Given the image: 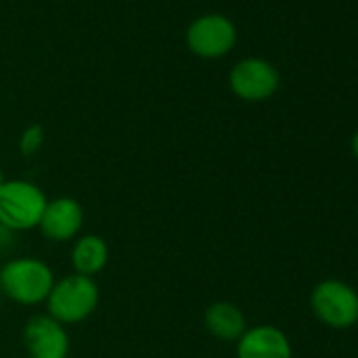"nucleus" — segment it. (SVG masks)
I'll return each instance as SVG.
<instances>
[{"label": "nucleus", "mask_w": 358, "mask_h": 358, "mask_svg": "<svg viewBox=\"0 0 358 358\" xmlns=\"http://www.w3.org/2000/svg\"><path fill=\"white\" fill-rule=\"evenodd\" d=\"M228 87L234 97L249 103H259L276 95L280 74L276 66L264 57H245L230 68Z\"/></svg>", "instance_id": "obj_6"}, {"label": "nucleus", "mask_w": 358, "mask_h": 358, "mask_svg": "<svg viewBox=\"0 0 358 358\" xmlns=\"http://www.w3.org/2000/svg\"><path fill=\"white\" fill-rule=\"evenodd\" d=\"M55 280L53 268L38 257L22 255L0 266V293L17 306L45 303Z\"/></svg>", "instance_id": "obj_1"}, {"label": "nucleus", "mask_w": 358, "mask_h": 358, "mask_svg": "<svg viewBox=\"0 0 358 358\" xmlns=\"http://www.w3.org/2000/svg\"><path fill=\"white\" fill-rule=\"evenodd\" d=\"M49 196L28 179H7L0 186V228L17 234L41 226Z\"/></svg>", "instance_id": "obj_2"}, {"label": "nucleus", "mask_w": 358, "mask_h": 358, "mask_svg": "<svg viewBox=\"0 0 358 358\" xmlns=\"http://www.w3.org/2000/svg\"><path fill=\"white\" fill-rule=\"evenodd\" d=\"M99 306V287L95 278L80 276V274H68L64 278H57L47 301V314L59 320L64 327L80 324L87 318L93 316V312Z\"/></svg>", "instance_id": "obj_3"}, {"label": "nucleus", "mask_w": 358, "mask_h": 358, "mask_svg": "<svg viewBox=\"0 0 358 358\" xmlns=\"http://www.w3.org/2000/svg\"><path fill=\"white\" fill-rule=\"evenodd\" d=\"M7 182V177H5V173H3V169H0V186H3Z\"/></svg>", "instance_id": "obj_14"}, {"label": "nucleus", "mask_w": 358, "mask_h": 358, "mask_svg": "<svg viewBox=\"0 0 358 358\" xmlns=\"http://www.w3.org/2000/svg\"><path fill=\"white\" fill-rule=\"evenodd\" d=\"M203 322L211 337L226 341V343H236L238 337L249 327L245 312L236 303L226 301V299H220V301H213L211 306H207V310L203 314Z\"/></svg>", "instance_id": "obj_10"}, {"label": "nucleus", "mask_w": 358, "mask_h": 358, "mask_svg": "<svg viewBox=\"0 0 358 358\" xmlns=\"http://www.w3.org/2000/svg\"><path fill=\"white\" fill-rule=\"evenodd\" d=\"M310 310L329 329H352L358 322V291L345 280L324 278L310 291Z\"/></svg>", "instance_id": "obj_4"}, {"label": "nucleus", "mask_w": 358, "mask_h": 358, "mask_svg": "<svg viewBox=\"0 0 358 358\" xmlns=\"http://www.w3.org/2000/svg\"><path fill=\"white\" fill-rule=\"evenodd\" d=\"M110 262V247L99 234H80L70 251V264L74 274L95 278L106 270Z\"/></svg>", "instance_id": "obj_11"}, {"label": "nucleus", "mask_w": 358, "mask_h": 358, "mask_svg": "<svg viewBox=\"0 0 358 358\" xmlns=\"http://www.w3.org/2000/svg\"><path fill=\"white\" fill-rule=\"evenodd\" d=\"M85 226V209L72 196H57L49 199L43 220H41V234L51 243H74Z\"/></svg>", "instance_id": "obj_8"}, {"label": "nucleus", "mask_w": 358, "mask_h": 358, "mask_svg": "<svg viewBox=\"0 0 358 358\" xmlns=\"http://www.w3.org/2000/svg\"><path fill=\"white\" fill-rule=\"evenodd\" d=\"M236 358H293V345L282 329L255 324L238 337Z\"/></svg>", "instance_id": "obj_9"}, {"label": "nucleus", "mask_w": 358, "mask_h": 358, "mask_svg": "<svg viewBox=\"0 0 358 358\" xmlns=\"http://www.w3.org/2000/svg\"><path fill=\"white\" fill-rule=\"evenodd\" d=\"M22 337L30 358H68V327H64L47 312L30 316L28 322L24 324Z\"/></svg>", "instance_id": "obj_7"}, {"label": "nucleus", "mask_w": 358, "mask_h": 358, "mask_svg": "<svg viewBox=\"0 0 358 358\" xmlns=\"http://www.w3.org/2000/svg\"><path fill=\"white\" fill-rule=\"evenodd\" d=\"M17 145H20V152H22L24 156H34V154H38L41 148L45 145V129H43L41 124H30V127H26V129L22 131V135H20Z\"/></svg>", "instance_id": "obj_12"}, {"label": "nucleus", "mask_w": 358, "mask_h": 358, "mask_svg": "<svg viewBox=\"0 0 358 358\" xmlns=\"http://www.w3.org/2000/svg\"><path fill=\"white\" fill-rule=\"evenodd\" d=\"M238 30L234 22L222 13H205L186 30V47L201 59H222L236 47Z\"/></svg>", "instance_id": "obj_5"}, {"label": "nucleus", "mask_w": 358, "mask_h": 358, "mask_svg": "<svg viewBox=\"0 0 358 358\" xmlns=\"http://www.w3.org/2000/svg\"><path fill=\"white\" fill-rule=\"evenodd\" d=\"M350 148H352V154H354V158L358 160V129H356V131H354V135H352Z\"/></svg>", "instance_id": "obj_13"}]
</instances>
